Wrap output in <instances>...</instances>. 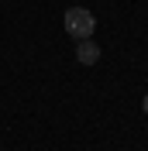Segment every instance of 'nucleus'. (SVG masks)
Here are the masks:
<instances>
[{"label": "nucleus", "mask_w": 148, "mask_h": 151, "mask_svg": "<svg viewBox=\"0 0 148 151\" xmlns=\"http://www.w3.org/2000/svg\"><path fill=\"white\" fill-rule=\"evenodd\" d=\"M65 31L79 41V38H93L96 31V17H93L86 7H69L65 10Z\"/></svg>", "instance_id": "1"}, {"label": "nucleus", "mask_w": 148, "mask_h": 151, "mask_svg": "<svg viewBox=\"0 0 148 151\" xmlns=\"http://www.w3.org/2000/svg\"><path fill=\"white\" fill-rule=\"evenodd\" d=\"M76 58H79L83 65H93V62L100 58V45H96L93 38H79V45H76Z\"/></svg>", "instance_id": "2"}, {"label": "nucleus", "mask_w": 148, "mask_h": 151, "mask_svg": "<svg viewBox=\"0 0 148 151\" xmlns=\"http://www.w3.org/2000/svg\"><path fill=\"white\" fill-rule=\"evenodd\" d=\"M141 110H145V113H148V96H145V100H141Z\"/></svg>", "instance_id": "3"}]
</instances>
